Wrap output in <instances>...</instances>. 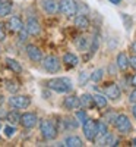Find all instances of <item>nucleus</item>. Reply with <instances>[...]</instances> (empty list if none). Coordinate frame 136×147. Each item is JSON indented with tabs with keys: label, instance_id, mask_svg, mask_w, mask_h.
I'll return each instance as SVG.
<instances>
[{
	"label": "nucleus",
	"instance_id": "obj_42",
	"mask_svg": "<svg viewBox=\"0 0 136 147\" xmlns=\"http://www.w3.org/2000/svg\"><path fill=\"white\" fill-rule=\"evenodd\" d=\"M132 113H133V118L136 119V105H133V107H132Z\"/></svg>",
	"mask_w": 136,
	"mask_h": 147
},
{
	"label": "nucleus",
	"instance_id": "obj_43",
	"mask_svg": "<svg viewBox=\"0 0 136 147\" xmlns=\"http://www.w3.org/2000/svg\"><path fill=\"white\" fill-rule=\"evenodd\" d=\"M3 102H5V97H3V94H2V93H0V106L3 105Z\"/></svg>",
	"mask_w": 136,
	"mask_h": 147
},
{
	"label": "nucleus",
	"instance_id": "obj_22",
	"mask_svg": "<svg viewBox=\"0 0 136 147\" xmlns=\"http://www.w3.org/2000/svg\"><path fill=\"white\" fill-rule=\"evenodd\" d=\"M81 106L85 107V109L94 107V106H95L94 96H91V94H82V96H81Z\"/></svg>",
	"mask_w": 136,
	"mask_h": 147
},
{
	"label": "nucleus",
	"instance_id": "obj_12",
	"mask_svg": "<svg viewBox=\"0 0 136 147\" xmlns=\"http://www.w3.org/2000/svg\"><path fill=\"white\" fill-rule=\"evenodd\" d=\"M27 31L29 35H38L41 32V25H40V22L37 21L35 18H29L27 21V25H25Z\"/></svg>",
	"mask_w": 136,
	"mask_h": 147
},
{
	"label": "nucleus",
	"instance_id": "obj_36",
	"mask_svg": "<svg viewBox=\"0 0 136 147\" xmlns=\"http://www.w3.org/2000/svg\"><path fill=\"white\" fill-rule=\"evenodd\" d=\"M129 100H130V103H133V105H136V88L129 94Z\"/></svg>",
	"mask_w": 136,
	"mask_h": 147
},
{
	"label": "nucleus",
	"instance_id": "obj_31",
	"mask_svg": "<svg viewBox=\"0 0 136 147\" xmlns=\"http://www.w3.org/2000/svg\"><path fill=\"white\" fill-rule=\"evenodd\" d=\"M98 132H100V136H104V134L108 132L107 122H104V121H98ZM100 136H98V137H100Z\"/></svg>",
	"mask_w": 136,
	"mask_h": 147
},
{
	"label": "nucleus",
	"instance_id": "obj_14",
	"mask_svg": "<svg viewBox=\"0 0 136 147\" xmlns=\"http://www.w3.org/2000/svg\"><path fill=\"white\" fill-rule=\"evenodd\" d=\"M97 144L98 146H117L119 141L113 134L107 132V134H104V136H100V138H97Z\"/></svg>",
	"mask_w": 136,
	"mask_h": 147
},
{
	"label": "nucleus",
	"instance_id": "obj_30",
	"mask_svg": "<svg viewBox=\"0 0 136 147\" xmlns=\"http://www.w3.org/2000/svg\"><path fill=\"white\" fill-rule=\"evenodd\" d=\"M98 46H100V37H98V35H94V40H92L91 47H89V52H91V55H94V53L98 50Z\"/></svg>",
	"mask_w": 136,
	"mask_h": 147
},
{
	"label": "nucleus",
	"instance_id": "obj_10",
	"mask_svg": "<svg viewBox=\"0 0 136 147\" xmlns=\"http://www.w3.org/2000/svg\"><path fill=\"white\" fill-rule=\"evenodd\" d=\"M27 55H28V57H29V60L31 62H35V63H38V62H43V53H41V50L37 46H34V44H29V46H27Z\"/></svg>",
	"mask_w": 136,
	"mask_h": 147
},
{
	"label": "nucleus",
	"instance_id": "obj_27",
	"mask_svg": "<svg viewBox=\"0 0 136 147\" xmlns=\"http://www.w3.org/2000/svg\"><path fill=\"white\" fill-rule=\"evenodd\" d=\"M103 77H104V69L103 68H98V69H95L91 74V81L92 82H100L103 80Z\"/></svg>",
	"mask_w": 136,
	"mask_h": 147
},
{
	"label": "nucleus",
	"instance_id": "obj_23",
	"mask_svg": "<svg viewBox=\"0 0 136 147\" xmlns=\"http://www.w3.org/2000/svg\"><path fill=\"white\" fill-rule=\"evenodd\" d=\"M94 102H95V106H97V107L104 109V107H107L108 99H107V96H105V94L97 93V94H94Z\"/></svg>",
	"mask_w": 136,
	"mask_h": 147
},
{
	"label": "nucleus",
	"instance_id": "obj_46",
	"mask_svg": "<svg viewBox=\"0 0 136 147\" xmlns=\"http://www.w3.org/2000/svg\"><path fill=\"white\" fill-rule=\"evenodd\" d=\"M0 128H2V125H0Z\"/></svg>",
	"mask_w": 136,
	"mask_h": 147
},
{
	"label": "nucleus",
	"instance_id": "obj_2",
	"mask_svg": "<svg viewBox=\"0 0 136 147\" xmlns=\"http://www.w3.org/2000/svg\"><path fill=\"white\" fill-rule=\"evenodd\" d=\"M82 129H83V136L88 141H95L100 136L98 132V121H94V119H88L82 124Z\"/></svg>",
	"mask_w": 136,
	"mask_h": 147
},
{
	"label": "nucleus",
	"instance_id": "obj_24",
	"mask_svg": "<svg viewBox=\"0 0 136 147\" xmlns=\"http://www.w3.org/2000/svg\"><path fill=\"white\" fill-rule=\"evenodd\" d=\"M12 12V2H2L0 3V18L10 15Z\"/></svg>",
	"mask_w": 136,
	"mask_h": 147
},
{
	"label": "nucleus",
	"instance_id": "obj_6",
	"mask_svg": "<svg viewBox=\"0 0 136 147\" xmlns=\"http://www.w3.org/2000/svg\"><path fill=\"white\" fill-rule=\"evenodd\" d=\"M9 105L13 109H27L31 105V97L29 96L13 94L12 97H9Z\"/></svg>",
	"mask_w": 136,
	"mask_h": 147
},
{
	"label": "nucleus",
	"instance_id": "obj_33",
	"mask_svg": "<svg viewBox=\"0 0 136 147\" xmlns=\"http://www.w3.org/2000/svg\"><path fill=\"white\" fill-rule=\"evenodd\" d=\"M76 119L81 122V124H85L89 118H88V115H86L85 110H78V112H76Z\"/></svg>",
	"mask_w": 136,
	"mask_h": 147
},
{
	"label": "nucleus",
	"instance_id": "obj_26",
	"mask_svg": "<svg viewBox=\"0 0 136 147\" xmlns=\"http://www.w3.org/2000/svg\"><path fill=\"white\" fill-rule=\"evenodd\" d=\"M6 121L9 122V124H12V125H16L18 122H21V115L18 113V112H7V116H6Z\"/></svg>",
	"mask_w": 136,
	"mask_h": 147
},
{
	"label": "nucleus",
	"instance_id": "obj_44",
	"mask_svg": "<svg viewBox=\"0 0 136 147\" xmlns=\"http://www.w3.org/2000/svg\"><path fill=\"white\" fill-rule=\"evenodd\" d=\"M132 144H133V146H136V137H135V138L132 140Z\"/></svg>",
	"mask_w": 136,
	"mask_h": 147
},
{
	"label": "nucleus",
	"instance_id": "obj_8",
	"mask_svg": "<svg viewBox=\"0 0 136 147\" xmlns=\"http://www.w3.org/2000/svg\"><path fill=\"white\" fill-rule=\"evenodd\" d=\"M37 122H38V116H37L35 113H32V112H25V113L21 115V124L27 129L34 128L37 125Z\"/></svg>",
	"mask_w": 136,
	"mask_h": 147
},
{
	"label": "nucleus",
	"instance_id": "obj_5",
	"mask_svg": "<svg viewBox=\"0 0 136 147\" xmlns=\"http://www.w3.org/2000/svg\"><path fill=\"white\" fill-rule=\"evenodd\" d=\"M114 127L120 134H129L132 131V122L127 115L120 113V115H117V118L114 121Z\"/></svg>",
	"mask_w": 136,
	"mask_h": 147
},
{
	"label": "nucleus",
	"instance_id": "obj_45",
	"mask_svg": "<svg viewBox=\"0 0 136 147\" xmlns=\"http://www.w3.org/2000/svg\"><path fill=\"white\" fill-rule=\"evenodd\" d=\"M0 3H2V0H0Z\"/></svg>",
	"mask_w": 136,
	"mask_h": 147
},
{
	"label": "nucleus",
	"instance_id": "obj_13",
	"mask_svg": "<svg viewBox=\"0 0 136 147\" xmlns=\"http://www.w3.org/2000/svg\"><path fill=\"white\" fill-rule=\"evenodd\" d=\"M41 7L44 12L50 15H54L59 10V2L57 0H41Z\"/></svg>",
	"mask_w": 136,
	"mask_h": 147
},
{
	"label": "nucleus",
	"instance_id": "obj_7",
	"mask_svg": "<svg viewBox=\"0 0 136 147\" xmlns=\"http://www.w3.org/2000/svg\"><path fill=\"white\" fill-rule=\"evenodd\" d=\"M41 63H43V68L50 74H57L60 71V62L56 56H45Z\"/></svg>",
	"mask_w": 136,
	"mask_h": 147
},
{
	"label": "nucleus",
	"instance_id": "obj_34",
	"mask_svg": "<svg viewBox=\"0 0 136 147\" xmlns=\"http://www.w3.org/2000/svg\"><path fill=\"white\" fill-rule=\"evenodd\" d=\"M89 12V7L85 3H78V15H86Z\"/></svg>",
	"mask_w": 136,
	"mask_h": 147
},
{
	"label": "nucleus",
	"instance_id": "obj_16",
	"mask_svg": "<svg viewBox=\"0 0 136 147\" xmlns=\"http://www.w3.org/2000/svg\"><path fill=\"white\" fill-rule=\"evenodd\" d=\"M116 65H117V68H119L120 71H126V69L129 68V65H130V59L127 57L126 53H123V52H121V53L117 55Z\"/></svg>",
	"mask_w": 136,
	"mask_h": 147
},
{
	"label": "nucleus",
	"instance_id": "obj_38",
	"mask_svg": "<svg viewBox=\"0 0 136 147\" xmlns=\"http://www.w3.org/2000/svg\"><path fill=\"white\" fill-rule=\"evenodd\" d=\"M6 116H7V112H5V110L3 109H0V119H6Z\"/></svg>",
	"mask_w": 136,
	"mask_h": 147
},
{
	"label": "nucleus",
	"instance_id": "obj_39",
	"mask_svg": "<svg viewBox=\"0 0 136 147\" xmlns=\"http://www.w3.org/2000/svg\"><path fill=\"white\" fill-rule=\"evenodd\" d=\"M130 84L133 85V87H136V74H135V75L130 78Z\"/></svg>",
	"mask_w": 136,
	"mask_h": 147
},
{
	"label": "nucleus",
	"instance_id": "obj_41",
	"mask_svg": "<svg viewBox=\"0 0 136 147\" xmlns=\"http://www.w3.org/2000/svg\"><path fill=\"white\" fill-rule=\"evenodd\" d=\"M108 2H110V3H113V5H120L123 0H108Z\"/></svg>",
	"mask_w": 136,
	"mask_h": 147
},
{
	"label": "nucleus",
	"instance_id": "obj_17",
	"mask_svg": "<svg viewBox=\"0 0 136 147\" xmlns=\"http://www.w3.org/2000/svg\"><path fill=\"white\" fill-rule=\"evenodd\" d=\"M75 46H76L78 50H81V52H86V50H88V49L91 47V44H89V38H88V37H85V35H81V37H78V38L75 40Z\"/></svg>",
	"mask_w": 136,
	"mask_h": 147
},
{
	"label": "nucleus",
	"instance_id": "obj_40",
	"mask_svg": "<svg viewBox=\"0 0 136 147\" xmlns=\"http://www.w3.org/2000/svg\"><path fill=\"white\" fill-rule=\"evenodd\" d=\"M130 50H132V52H133V53H135V55H136V41H135V43H132V44H130Z\"/></svg>",
	"mask_w": 136,
	"mask_h": 147
},
{
	"label": "nucleus",
	"instance_id": "obj_25",
	"mask_svg": "<svg viewBox=\"0 0 136 147\" xmlns=\"http://www.w3.org/2000/svg\"><path fill=\"white\" fill-rule=\"evenodd\" d=\"M63 124H65V128H66V129H76V128L79 127L81 122H79L76 118H65Z\"/></svg>",
	"mask_w": 136,
	"mask_h": 147
},
{
	"label": "nucleus",
	"instance_id": "obj_32",
	"mask_svg": "<svg viewBox=\"0 0 136 147\" xmlns=\"http://www.w3.org/2000/svg\"><path fill=\"white\" fill-rule=\"evenodd\" d=\"M88 80H91V75L86 71H82L81 74H79V84L81 85H85L86 82H88Z\"/></svg>",
	"mask_w": 136,
	"mask_h": 147
},
{
	"label": "nucleus",
	"instance_id": "obj_28",
	"mask_svg": "<svg viewBox=\"0 0 136 147\" xmlns=\"http://www.w3.org/2000/svg\"><path fill=\"white\" fill-rule=\"evenodd\" d=\"M5 88H6L9 93L15 94V93L19 90V85H18V82H15V81H10V80H7V81H5Z\"/></svg>",
	"mask_w": 136,
	"mask_h": 147
},
{
	"label": "nucleus",
	"instance_id": "obj_47",
	"mask_svg": "<svg viewBox=\"0 0 136 147\" xmlns=\"http://www.w3.org/2000/svg\"><path fill=\"white\" fill-rule=\"evenodd\" d=\"M0 52H2V50H0Z\"/></svg>",
	"mask_w": 136,
	"mask_h": 147
},
{
	"label": "nucleus",
	"instance_id": "obj_37",
	"mask_svg": "<svg viewBox=\"0 0 136 147\" xmlns=\"http://www.w3.org/2000/svg\"><path fill=\"white\" fill-rule=\"evenodd\" d=\"M129 59H130V66H132V68H133V69L136 71V55L130 56Z\"/></svg>",
	"mask_w": 136,
	"mask_h": 147
},
{
	"label": "nucleus",
	"instance_id": "obj_9",
	"mask_svg": "<svg viewBox=\"0 0 136 147\" xmlns=\"http://www.w3.org/2000/svg\"><path fill=\"white\" fill-rule=\"evenodd\" d=\"M104 94L107 96V99H110V100H119L120 96H121V90H120V87L116 82H111V84H108L107 87L104 88Z\"/></svg>",
	"mask_w": 136,
	"mask_h": 147
},
{
	"label": "nucleus",
	"instance_id": "obj_18",
	"mask_svg": "<svg viewBox=\"0 0 136 147\" xmlns=\"http://www.w3.org/2000/svg\"><path fill=\"white\" fill-rule=\"evenodd\" d=\"M75 27L78 30H88L89 28V19L86 15H76L75 16Z\"/></svg>",
	"mask_w": 136,
	"mask_h": 147
},
{
	"label": "nucleus",
	"instance_id": "obj_1",
	"mask_svg": "<svg viewBox=\"0 0 136 147\" xmlns=\"http://www.w3.org/2000/svg\"><path fill=\"white\" fill-rule=\"evenodd\" d=\"M47 88H50L56 93H69L73 90V84L70 81V78L66 77H60V78H51L45 82Z\"/></svg>",
	"mask_w": 136,
	"mask_h": 147
},
{
	"label": "nucleus",
	"instance_id": "obj_15",
	"mask_svg": "<svg viewBox=\"0 0 136 147\" xmlns=\"http://www.w3.org/2000/svg\"><path fill=\"white\" fill-rule=\"evenodd\" d=\"M7 27L12 32H19L23 30V22L19 16H12L9 21H7Z\"/></svg>",
	"mask_w": 136,
	"mask_h": 147
},
{
	"label": "nucleus",
	"instance_id": "obj_20",
	"mask_svg": "<svg viewBox=\"0 0 136 147\" xmlns=\"http://www.w3.org/2000/svg\"><path fill=\"white\" fill-rule=\"evenodd\" d=\"M65 146H67V147H82L83 141L78 136H69V137L65 138Z\"/></svg>",
	"mask_w": 136,
	"mask_h": 147
},
{
	"label": "nucleus",
	"instance_id": "obj_29",
	"mask_svg": "<svg viewBox=\"0 0 136 147\" xmlns=\"http://www.w3.org/2000/svg\"><path fill=\"white\" fill-rule=\"evenodd\" d=\"M3 131H5V136L7 137V138H10V137H13L15 134H16V128H15V125H6L5 128H3Z\"/></svg>",
	"mask_w": 136,
	"mask_h": 147
},
{
	"label": "nucleus",
	"instance_id": "obj_11",
	"mask_svg": "<svg viewBox=\"0 0 136 147\" xmlns=\"http://www.w3.org/2000/svg\"><path fill=\"white\" fill-rule=\"evenodd\" d=\"M63 107L66 110H75V109H79L81 107V97L78 96H67L65 97L63 100Z\"/></svg>",
	"mask_w": 136,
	"mask_h": 147
},
{
	"label": "nucleus",
	"instance_id": "obj_19",
	"mask_svg": "<svg viewBox=\"0 0 136 147\" xmlns=\"http://www.w3.org/2000/svg\"><path fill=\"white\" fill-rule=\"evenodd\" d=\"M63 62L69 66V68H75V66H78V63H79V57L75 55V53H65L63 55Z\"/></svg>",
	"mask_w": 136,
	"mask_h": 147
},
{
	"label": "nucleus",
	"instance_id": "obj_21",
	"mask_svg": "<svg viewBox=\"0 0 136 147\" xmlns=\"http://www.w3.org/2000/svg\"><path fill=\"white\" fill-rule=\"evenodd\" d=\"M6 66L15 74H21L22 72V65L18 62L16 59H12V57H7L6 59Z\"/></svg>",
	"mask_w": 136,
	"mask_h": 147
},
{
	"label": "nucleus",
	"instance_id": "obj_3",
	"mask_svg": "<svg viewBox=\"0 0 136 147\" xmlns=\"http://www.w3.org/2000/svg\"><path fill=\"white\" fill-rule=\"evenodd\" d=\"M40 131L45 140H54L57 137V128L54 125V122L50 119H43L40 122Z\"/></svg>",
	"mask_w": 136,
	"mask_h": 147
},
{
	"label": "nucleus",
	"instance_id": "obj_4",
	"mask_svg": "<svg viewBox=\"0 0 136 147\" xmlns=\"http://www.w3.org/2000/svg\"><path fill=\"white\" fill-rule=\"evenodd\" d=\"M59 12L65 16H75L78 13L76 0H59Z\"/></svg>",
	"mask_w": 136,
	"mask_h": 147
},
{
	"label": "nucleus",
	"instance_id": "obj_35",
	"mask_svg": "<svg viewBox=\"0 0 136 147\" xmlns=\"http://www.w3.org/2000/svg\"><path fill=\"white\" fill-rule=\"evenodd\" d=\"M6 38V28H5V24L0 22V41H5Z\"/></svg>",
	"mask_w": 136,
	"mask_h": 147
}]
</instances>
